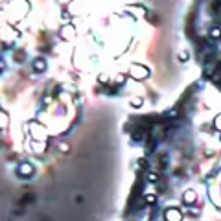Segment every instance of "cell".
<instances>
[{
	"label": "cell",
	"mask_w": 221,
	"mask_h": 221,
	"mask_svg": "<svg viewBox=\"0 0 221 221\" xmlns=\"http://www.w3.org/2000/svg\"><path fill=\"white\" fill-rule=\"evenodd\" d=\"M33 173V166L31 164H22L20 168H18V175L20 177H30Z\"/></svg>",
	"instance_id": "6da1fadb"
},
{
	"label": "cell",
	"mask_w": 221,
	"mask_h": 221,
	"mask_svg": "<svg viewBox=\"0 0 221 221\" xmlns=\"http://www.w3.org/2000/svg\"><path fill=\"white\" fill-rule=\"evenodd\" d=\"M166 219H168V221H181V212L175 210V208H170V210L166 212Z\"/></svg>",
	"instance_id": "7a4b0ae2"
},
{
	"label": "cell",
	"mask_w": 221,
	"mask_h": 221,
	"mask_svg": "<svg viewBox=\"0 0 221 221\" xmlns=\"http://www.w3.org/2000/svg\"><path fill=\"white\" fill-rule=\"evenodd\" d=\"M33 68H35V72H42V70H46V61H44V59H37V61L33 63Z\"/></svg>",
	"instance_id": "3957f363"
},
{
	"label": "cell",
	"mask_w": 221,
	"mask_h": 221,
	"mask_svg": "<svg viewBox=\"0 0 221 221\" xmlns=\"http://www.w3.org/2000/svg\"><path fill=\"white\" fill-rule=\"evenodd\" d=\"M195 192H192V190H188V192H184V203L186 205H192L193 201H195Z\"/></svg>",
	"instance_id": "277c9868"
},
{
	"label": "cell",
	"mask_w": 221,
	"mask_h": 221,
	"mask_svg": "<svg viewBox=\"0 0 221 221\" xmlns=\"http://www.w3.org/2000/svg\"><path fill=\"white\" fill-rule=\"evenodd\" d=\"M146 179H147L149 183H155V181L159 179V175H157V173H153V171H147V175H146Z\"/></svg>",
	"instance_id": "5b68a950"
},
{
	"label": "cell",
	"mask_w": 221,
	"mask_h": 221,
	"mask_svg": "<svg viewBox=\"0 0 221 221\" xmlns=\"http://www.w3.org/2000/svg\"><path fill=\"white\" fill-rule=\"evenodd\" d=\"M210 35H212L214 39H219V37H221V30H219V28H214V30L210 31Z\"/></svg>",
	"instance_id": "8992f818"
},
{
	"label": "cell",
	"mask_w": 221,
	"mask_h": 221,
	"mask_svg": "<svg viewBox=\"0 0 221 221\" xmlns=\"http://www.w3.org/2000/svg\"><path fill=\"white\" fill-rule=\"evenodd\" d=\"M155 201H157V199H155V195H146V203H147V205H153Z\"/></svg>",
	"instance_id": "52a82bcc"
}]
</instances>
